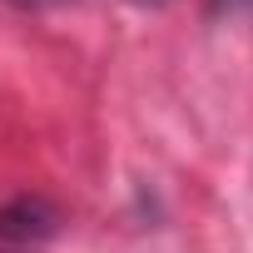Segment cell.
<instances>
[{"label": "cell", "instance_id": "3957f363", "mask_svg": "<svg viewBox=\"0 0 253 253\" xmlns=\"http://www.w3.org/2000/svg\"><path fill=\"white\" fill-rule=\"evenodd\" d=\"M134 5H169V0H134Z\"/></svg>", "mask_w": 253, "mask_h": 253}, {"label": "cell", "instance_id": "6da1fadb", "mask_svg": "<svg viewBox=\"0 0 253 253\" xmlns=\"http://www.w3.org/2000/svg\"><path fill=\"white\" fill-rule=\"evenodd\" d=\"M60 228V209L45 199H15L0 209V243H40Z\"/></svg>", "mask_w": 253, "mask_h": 253}, {"label": "cell", "instance_id": "7a4b0ae2", "mask_svg": "<svg viewBox=\"0 0 253 253\" xmlns=\"http://www.w3.org/2000/svg\"><path fill=\"white\" fill-rule=\"evenodd\" d=\"M10 5H20V10H45V5H60V0H10Z\"/></svg>", "mask_w": 253, "mask_h": 253}]
</instances>
